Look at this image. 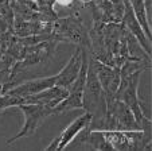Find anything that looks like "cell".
<instances>
[{
    "instance_id": "6",
    "label": "cell",
    "mask_w": 152,
    "mask_h": 151,
    "mask_svg": "<svg viewBox=\"0 0 152 151\" xmlns=\"http://www.w3.org/2000/svg\"><path fill=\"white\" fill-rule=\"evenodd\" d=\"M90 120H92V115L89 112H85L83 115L78 116L74 122H72L66 128L63 130L49 146H47L45 150L46 151H51V150H66L67 144L74 139V136L81 131L82 128L88 127L90 124Z\"/></svg>"
},
{
    "instance_id": "11",
    "label": "cell",
    "mask_w": 152,
    "mask_h": 151,
    "mask_svg": "<svg viewBox=\"0 0 152 151\" xmlns=\"http://www.w3.org/2000/svg\"><path fill=\"white\" fill-rule=\"evenodd\" d=\"M129 3L132 6V10L135 12L136 18H137L139 23H140L143 31L151 39V26H149V23H148V16H147V10H145L144 0H129Z\"/></svg>"
},
{
    "instance_id": "7",
    "label": "cell",
    "mask_w": 152,
    "mask_h": 151,
    "mask_svg": "<svg viewBox=\"0 0 152 151\" xmlns=\"http://www.w3.org/2000/svg\"><path fill=\"white\" fill-rule=\"evenodd\" d=\"M123 4L124 8H123V16H121V23L129 30L131 34L135 35L136 39L141 45V47L151 55V39L147 37L145 32L141 29L140 23H139L137 18H136L135 12L132 10V6L129 3V0H123Z\"/></svg>"
},
{
    "instance_id": "3",
    "label": "cell",
    "mask_w": 152,
    "mask_h": 151,
    "mask_svg": "<svg viewBox=\"0 0 152 151\" xmlns=\"http://www.w3.org/2000/svg\"><path fill=\"white\" fill-rule=\"evenodd\" d=\"M106 111L104 125L101 131H137L140 125L137 124L132 111L126 104L115 96H105Z\"/></svg>"
},
{
    "instance_id": "1",
    "label": "cell",
    "mask_w": 152,
    "mask_h": 151,
    "mask_svg": "<svg viewBox=\"0 0 152 151\" xmlns=\"http://www.w3.org/2000/svg\"><path fill=\"white\" fill-rule=\"evenodd\" d=\"M82 105L86 112H89L92 115L89 128L102 130L106 111V99L105 92H104L102 86L98 81L97 74H96V69L90 55L88 58V70H86L85 85H83L82 92Z\"/></svg>"
},
{
    "instance_id": "10",
    "label": "cell",
    "mask_w": 152,
    "mask_h": 151,
    "mask_svg": "<svg viewBox=\"0 0 152 151\" xmlns=\"http://www.w3.org/2000/svg\"><path fill=\"white\" fill-rule=\"evenodd\" d=\"M55 81H57V76L37 78V80H31V81H27V82L20 84V85L15 86V88H10L8 91H6V93L14 94V96H30V94H35L40 91H45L47 88L54 86Z\"/></svg>"
},
{
    "instance_id": "9",
    "label": "cell",
    "mask_w": 152,
    "mask_h": 151,
    "mask_svg": "<svg viewBox=\"0 0 152 151\" xmlns=\"http://www.w3.org/2000/svg\"><path fill=\"white\" fill-rule=\"evenodd\" d=\"M81 63H82V53H81V47L77 46L75 53L70 57V60L67 61L65 68L57 74L55 85L69 91V88L72 86V84L74 82V80L77 78L78 73H80Z\"/></svg>"
},
{
    "instance_id": "12",
    "label": "cell",
    "mask_w": 152,
    "mask_h": 151,
    "mask_svg": "<svg viewBox=\"0 0 152 151\" xmlns=\"http://www.w3.org/2000/svg\"><path fill=\"white\" fill-rule=\"evenodd\" d=\"M75 1H77V3L83 8V7H88V6H89V4L92 3L93 0H75Z\"/></svg>"
},
{
    "instance_id": "13",
    "label": "cell",
    "mask_w": 152,
    "mask_h": 151,
    "mask_svg": "<svg viewBox=\"0 0 152 151\" xmlns=\"http://www.w3.org/2000/svg\"><path fill=\"white\" fill-rule=\"evenodd\" d=\"M3 93V85H0V94Z\"/></svg>"
},
{
    "instance_id": "8",
    "label": "cell",
    "mask_w": 152,
    "mask_h": 151,
    "mask_svg": "<svg viewBox=\"0 0 152 151\" xmlns=\"http://www.w3.org/2000/svg\"><path fill=\"white\" fill-rule=\"evenodd\" d=\"M92 60L98 81H100L101 86L105 92V96H115L116 91L118 88V84H120V68L101 63L96 61L94 58H92Z\"/></svg>"
},
{
    "instance_id": "2",
    "label": "cell",
    "mask_w": 152,
    "mask_h": 151,
    "mask_svg": "<svg viewBox=\"0 0 152 151\" xmlns=\"http://www.w3.org/2000/svg\"><path fill=\"white\" fill-rule=\"evenodd\" d=\"M50 38L58 43H74L78 47L86 49L88 52L90 49L89 31L78 14H73L66 18H57L53 22Z\"/></svg>"
},
{
    "instance_id": "5",
    "label": "cell",
    "mask_w": 152,
    "mask_h": 151,
    "mask_svg": "<svg viewBox=\"0 0 152 151\" xmlns=\"http://www.w3.org/2000/svg\"><path fill=\"white\" fill-rule=\"evenodd\" d=\"M110 150H151V146L144 142L143 131H102Z\"/></svg>"
},
{
    "instance_id": "4",
    "label": "cell",
    "mask_w": 152,
    "mask_h": 151,
    "mask_svg": "<svg viewBox=\"0 0 152 151\" xmlns=\"http://www.w3.org/2000/svg\"><path fill=\"white\" fill-rule=\"evenodd\" d=\"M16 108H19L20 111L23 112L24 124L22 127V130L15 136L8 139L7 144H12V143L16 142L20 138L34 135L40 123L46 119V117L53 115V108L49 105H45V104H19Z\"/></svg>"
}]
</instances>
